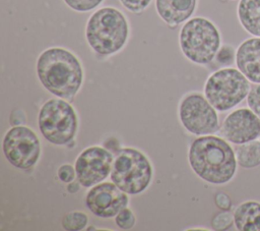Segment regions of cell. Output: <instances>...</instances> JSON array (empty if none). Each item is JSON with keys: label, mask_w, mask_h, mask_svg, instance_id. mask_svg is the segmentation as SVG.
I'll use <instances>...</instances> for the list:
<instances>
[{"label": "cell", "mask_w": 260, "mask_h": 231, "mask_svg": "<svg viewBox=\"0 0 260 231\" xmlns=\"http://www.w3.org/2000/svg\"><path fill=\"white\" fill-rule=\"evenodd\" d=\"M179 116L182 125L193 134L207 135L219 130L215 108L200 94L193 93L182 100Z\"/></svg>", "instance_id": "cell-9"}, {"label": "cell", "mask_w": 260, "mask_h": 231, "mask_svg": "<svg viewBox=\"0 0 260 231\" xmlns=\"http://www.w3.org/2000/svg\"><path fill=\"white\" fill-rule=\"evenodd\" d=\"M234 223V216L229 211L217 214L211 221V226L215 230H224L230 228Z\"/></svg>", "instance_id": "cell-20"}, {"label": "cell", "mask_w": 260, "mask_h": 231, "mask_svg": "<svg viewBox=\"0 0 260 231\" xmlns=\"http://www.w3.org/2000/svg\"><path fill=\"white\" fill-rule=\"evenodd\" d=\"M128 22L118 9L104 7L88 19L85 36L88 45L100 55L108 56L120 51L128 38Z\"/></svg>", "instance_id": "cell-3"}, {"label": "cell", "mask_w": 260, "mask_h": 231, "mask_svg": "<svg viewBox=\"0 0 260 231\" xmlns=\"http://www.w3.org/2000/svg\"><path fill=\"white\" fill-rule=\"evenodd\" d=\"M113 156L101 147L85 149L75 161L76 177L83 187H91L108 177L112 170Z\"/></svg>", "instance_id": "cell-10"}, {"label": "cell", "mask_w": 260, "mask_h": 231, "mask_svg": "<svg viewBox=\"0 0 260 231\" xmlns=\"http://www.w3.org/2000/svg\"><path fill=\"white\" fill-rule=\"evenodd\" d=\"M151 0H120L125 8L132 12H139L145 9Z\"/></svg>", "instance_id": "cell-24"}, {"label": "cell", "mask_w": 260, "mask_h": 231, "mask_svg": "<svg viewBox=\"0 0 260 231\" xmlns=\"http://www.w3.org/2000/svg\"><path fill=\"white\" fill-rule=\"evenodd\" d=\"M215 59L220 65H231L234 61H236V52L232 46L223 45L217 51Z\"/></svg>", "instance_id": "cell-23"}, {"label": "cell", "mask_w": 260, "mask_h": 231, "mask_svg": "<svg viewBox=\"0 0 260 231\" xmlns=\"http://www.w3.org/2000/svg\"><path fill=\"white\" fill-rule=\"evenodd\" d=\"M220 132L230 142L242 145L260 136V118L247 108L231 112L222 122Z\"/></svg>", "instance_id": "cell-12"}, {"label": "cell", "mask_w": 260, "mask_h": 231, "mask_svg": "<svg viewBox=\"0 0 260 231\" xmlns=\"http://www.w3.org/2000/svg\"><path fill=\"white\" fill-rule=\"evenodd\" d=\"M37 73L46 90L64 99L75 96L83 80V70L77 57L59 47L41 53L37 61Z\"/></svg>", "instance_id": "cell-2"}, {"label": "cell", "mask_w": 260, "mask_h": 231, "mask_svg": "<svg viewBox=\"0 0 260 231\" xmlns=\"http://www.w3.org/2000/svg\"><path fill=\"white\" fill-rule=\"evenodd\" d=\"M250 80L236 68H222L206 80L204 95L215 110L223 112L239 105L250 92Z\"/></svg>", "instance_id": "cell-6"}, {"label": "cell", "mask_w": 260, "mask_h": 231, "mask_svg": "<svg viewBox=\"0 0 260 231\" xmlns=\"http://www.w3.org/2000/svg\"><path fill=\"white\" fill-rule=\"evenodd\" d=\"M151 177V164L140 151L132 148L119 151L112 165L111 179L121 190L128 194L140 193L148 187Z\"/></svg>", "instance_id": "cell-5"}, {"label": "cell", "mask_w": 260, "mask_h": 231, "mask_svg": "<svg viewBox=\"0 0 260 231\" xmlns=\"http://www.w3.org/2000/svg\"><path fill=\"white\" fill-rule=\"evenodd\" d=\"M259 137H260V136H259Z\"/></svg>", "instance_id": "cell-27"}, {"label": "cell", "mask_w": 260, "mask_h": 231, "mask_svg": "<svg viewBox=\"0 0 260 231\" xmlns=\"http://www.w3.org/2000/svg\"><path fill=\"white\" fill-rule=\"evenodd\" d=\"M192 170L211 184L230 182L237 171V157L233 148L221 137L207 134L193 140L189 149Z\"/></svg>", "instance_id": "cell-1"}, {"label": "cell", "mask_w": 260, "mask_h": 231, "mask_svg": "<svg viewBox=\"0 0 260 231\" xmlns=\"http://www.w3.org/2000/svg\"><path fill=\"white\" fill-rule=\"evenodd\" d=\"M197 0H156L158 15L171 25L179 24L189 18L195 10Z\"/></svg>", "instance_id": "cell-14"}, {"label": "cell", "mask_w": 260, "mask_h": 231, "mask_svg": "<svg viewBox=\"0 0 260 231\" xmlns=\"http://www.w3.org/2000/svg\"><path fill=\"white\" fill-rule=\"evenodd\" d=\"M247 104L249 109L260 118V83H255L254 86H251L247 96Z\"/></svg>", "instance_id": "cell-21"}, {"label": "cell", "mask_w": 260, "mask_h": 231, "mask_svg": "<svg viewBox=\"0 0 260 231\" xmlns=\"http://www.w3.org/2000/svg\"><path fill=\"white\" fill-rule=\"evenodd\" d=\"M238 164L244 169H252L260 166V140H252L236 148Z\"/></svg>", "instance_id": "cell-17"}, {"label": "cell", "mask_w": 260, "mask_h": 231, "mask_svg": "<svg viewBox=\"0 0 260 231\" xmlns=\"http://www.w3.org/2000/svg\"><path fill=\"white\" fill-rule=\"evenodd\" d=\"M238 69L253 83H260V37L245 40L237 49Z\"/></svg>", "instance_id": "cell-13"}, {"label": "cell", "mask_w": 260, "mask_h": 231, "mask_svg": "<svg viewBox=\"0 0 260 231\" xmlns=\"http://www.w3.org/2000/svg\"><path fill=\"white\" fill-rule=\"evenodd\" d=\"M115 222L119 228L128 230L135 225V216L130 209L124 208L116 215Z\"/></svg>", "instance_id": "cell-19"}, {"label": "cell", "mask_w": 260, "mask_h": 231, "mask_svg": "<svg viewBox=\"0 0 260 231\" xmlns=\"http://www.w3.org/2000/svg\"><path fill=\"white\" fill-rule=\"evenodd\" d=\"M86 207L101 218H112L126 208L128 196L115 183L104 182L95 184L86 194Z\"/></svg>", "instance_id": "cell-11"}, {"label": "cell", "mask_w": 260, "mask_h": 231, "mask_svg": "<svg viewBox=\"0 0 260 231\" xmlns=\"http://www.w3.org/2000/svg\"><path fill=\"white\" fill-rule=\"evenodd\" d=\"M87 216L83 212H70L62 219V226L69 231L82 230L87 225Z\"/></svg>", "instance_id": "cell-18"}, {"label": "cell", "mask_w": 260, "mask_h": 231, "mask_svg": "<svg viewBox=\"0 0 260 231\" xmlns=\"http://www.w3.org/2000/svg\"><path fill=\"white\" fill-rule=\"evenodd\" d=\"M238 17L246 32L260 37V0H240Z\"/></svg>", "instance_id": "cell-16"}, {"label": "cell", "mask_w": 260, "mask_h": 231, "mask_svg": "<svg viewBox=\"0 0 260 231\" xmlns=\"http://www.w3.org/2000/svg\"><path fill=\"white\" fill-rule=\"evenodd\" d=\"M2 149L10 164L23 170L32 167L41 154V143L37 134L22 125L13 126L6 132Z\"/></svg>", "instance_id": "cell-8"}, {"label": "cell", "mask_w": 260, "mask_h": 231, "mask_svg": "<svg viewBox=\"0 0 260 231\" xmlns=\"http://www.w3.org/2000/svg\"><path fill=\"white\" fill-rule=\"evenodd\" d=\"M180 46L190 61L207 64L219 50L220 35L210 20L195 17L183 25L180 33Z\"/></svg>", "instance_id": "cell-4"}, {"label": "cell", "mask_w": 260, "mask_h": 231, "mask_svg": "<svg viewBox=\"0 0 260 231\" xmlns=\"http://www.w3.org/2000/svg\"><path fill=\"white\" fill-rule=\"evenodd\" d=\"M103 0H64V2L73 10L85 12L95 8Z\"/></svg>", "instance_id": "cell-22"}, {"label": "cell", "mask_w": 260, "mask_h": 231, "mask_svg": "<svg viewBox=\"0 0 260 231\" xmlns=\"http://www.w3.org/2000/svg\"><path fill=\"white\" fill-rule=\"evenodd\" d=\"M234 225L240 231H260V203L246 200L234 211Z\"/></svg>", "instance_id": "cell-15"}, {"label": "cell", "mask_w": 260, "mask_h": 231, "mask_svg": "<svg viewBox=\"0 0 260 231\" xmlns=\"http://www.w3.org/2000/svg\"><path fill=\"white\" fill-rule=\"evenodd\" d=\"M214 201L216 207L222 211H229L232 208V199L224 192L216 193L214 197Z\"/></svg>", "instance_id": "cell-26"}, {"label": "cell", "mask_w": 260, "mask_h": 231, "mask_svg": "<svg viewBox=\"0 0 260 231\" xmlns=\"http://www.w3.org/2000/svg\"><path fill=\"white\" fill-rule=\"evenodd\" d=\"M39 128L43 136L58 146L68 143L76 134L78 121L73 107L62 99H50L40 109Z\"/></svg>", "instance_id": "cell-7"}, {"label": "cell", "mask_w": 260, "mask_h": 231, "mask_svg": "<svg viewBox=\"0 0 260 231\" xmlns=\"http://www.w3.org/2000/svg\"><path fill=\"white\" fill-rule=\"evenodd\" d=\"M58 177L62 182L68 183V182H72L76 172H75V168H73L71 165L69 164H64L62 165L59 169H58Z\"/></svg>", "instance_id": "cell-25"}]
</instances>
